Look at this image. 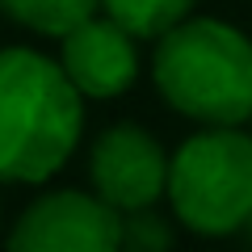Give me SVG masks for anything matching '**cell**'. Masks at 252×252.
Returning a JSON list of instances; mask_svg holds the SVG:
<instances>
[{
  "mask_svg": "<svg viewBox=\"0 0 252 252\" xmlns=\"http://www.w3.org/2000/svg\"><path fill=\"white\" fill-rule=\"evenodd\" d=\"M101 4H105V17L126 26L135 38H164L198 9V0H101Z\"/></svg>",
  "mask_w": 252,
  "mask_h": 252,
  "instance_id": "ba28073f",
  "label": "cell"
},
{
  "mask_svg": "<svg viewBox=\"0 0 252 252\" xmlns=\"http://www.w3.org/2000/svg\"><path fill=\"white\" fill-rule=\"evenodd\" d=\"M244 235H248V248H252V215H248V223H244Z\"/></svg>",
  "mask_w": 252,
  "mask_h": 252,
  "instance_id": "30bf717a",
  "label": "cell"
},
{
  "mask_svg": "<svg viewBox=\"0 0 252 252\" xmlns=\"http://www.w3.org/2000/svg\"><path fill=\"white\" fill-rule=\"evenodd\" d=\"M80 101L63 63L26 46L0 51V181L38 185L55 177L80 143Z\"/></svg>",
  "mask_w": 252,
  "mask_h": 252,
  "instance_id": "6da1fadb",
  "label": "cell"
},
{
  "mask_svg": "<svg viewBox=\"0 0 252 252\" xmlns=\"http://www.w3.org/2000/svg\"><path fill=\"white\" fill-rule=\"evenodd\" d=\"M168 160L152 130L135 122H118L101 130L89 156V177L97 198L109 202L118 215L156 206L168 193Z\"/></svg>",
  "mask_w": 252,
  "mask_h": 252,
  "instance_id": "5b68a950",
  "label": "cell"
},
{
  "mask_svg": "<svg viewBox=\"0 0 252 252\" xmlns=\"http://www.w3.org/2000/svg\"><path fill=\"white\" fill-rule=\"evenodd\" d=\"M172 215L198 235H231L252 215V135L206 126L168 160Z\"/></svg>",
  "mask_w": 252,
  "mask_h": 252,
  "instance_id": "3957f363",
  "label": "cell"
},
{
  "mask_svg": "<svg viewBox=\"0 0 252 252\" xmlns=\"http://www.w3.org/2000/svg\"><path fill=\"white\" fill-rule=\"evenodd\" d=\"M63 72L80 89V97H118L139 76L135 34L114 17H89L63 34Z\"/></svg>",
  "mask_w": 252,
  "mask_h": 252,
  "instance_id": "8992f818",
  "label": "cell"
},
{
  "mask_svg": "<svg viewBox=\"0 0 252 252\" xmlns=\"http://www.w3.org/2000/svg\"><path fill=\"white\" fill-rule=\"evenodd\" d=\"M172 248V223L156 215L152 206L122 215V252H168Z\"/></svg>",
  "mask_w": 252,
  "mask_h": 252,
  "instance_id": "9c48e42d",
  "label": "cell"
},
{
  "mask_svg": "<svg viewBox=\"0 0 252 252\" xmlns=\"http://www.w3.org/2000/svg\"><path fill=\"white\" fill-rule=\"evenodd\" d=\"M9 252H122V215L97 193L59 189L17 219Z\"/></svg>",
  "mask_w": 252,
  "mask_h": 252,
  "instance_id": "277c9868",
  "label": "cell"
},
{
  "mask_svg": "<svg viewBox=\"0 0 252 252\" xmlns=\"http://www.w3.org/2000/svg\"><path fill=\"white\" fill-rule=\"evenodd\" d=\"M152 80L160 97L193 122H252V38L219 17H185L156 38Z\"/></svg>",
  "mask_w": 252,
  "mask_h": 252,
  "instance_id": "7a4b0ae2",
  "label": "cell"
},
{
  "mask_svg": "<svg viewBox=\"0 0 252 252\" xmlns=\"http://www.w3.org/2000/svg\"><path fill=\"white\" fill-rule=\"evenodd\" d=\"M97 4L101 0H0V13L26 30L63 38V34H72L80 21L97 17Z\"/></svg>",
  "mask_w": 252,
  "mask_h": 252,
  "instance_id": "52a82bcc",
  "label": "cell"
}]
</instances>
